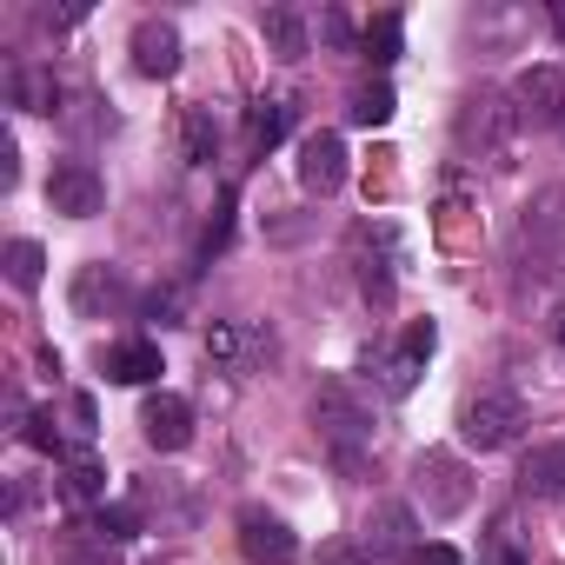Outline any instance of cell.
<instances>
[{"mask_svg": "<svg viewBox=\"0 0 565 565\" xmlns=\"http://www.w3.org/2000/svg\"><path fill=\"white\" fill-rule=\"evenodd\" d=\"M512 127H519V107H512L499 87H472V94L459 100L452 140H459V153H466V160H499V153H505V140H512Z\"/></svg>", "mask_w": 565, "mask_h": 565, "instance_id": "1", "label": "cell"}, {"mask_svg": "<svg viewBox=\"0 0 565 565\" xmlns=\"http://www.w3.org/2000/svg\"><path fill=\"white\" fill-rule=\"evenodd\" d=\"M313 426H320V439H327L347 466H360V446L373 439V406H366L347 380H327V386L313 393Z\"/></svg>", "mask_w": 565, "mask_h": 565, "instance_id": "2", "label": "cell"}, {"mask_svg": "<svg viewBox=\"0 0 565 565\" xmlns=\"http://www.w3.org/2000/svg\"><path fill=\"white\" fill-rule=\"evenodd\" d=\"M472 492H479V486H472V466H466L459 452H439V446H433V452L413 459V499L426 505V519H459V512L472 505Z\"/></svg>", "mask_w": 565, "mask_h": 565, "instance_id": "3", "label": "cell"}, {"mask_svg": "<svg viewBox=\"0 0 565 565\" xmlns=\"http://www.w3.org/2000/svg\"><path fill=\"white\" fill-rule=\"evenodd\" d=\"M519 426H525V406H519L512 393H499V386L466 393V406H459V439H466V446H479V452L512 446V439H519Z\"/></svg>", "mask_w": 565, "mask_h": 565, "instance_id": "4", "label": "cell"}, {"mask_svg": "<svg viewBox=\"0 0 565 565\" xmlns=\"http://www.w3.org/2000/svg\"><path fill=\"white\" fill-rule=\"evenodd\" d=\"M360 558L366 565H413L419 558V519H413V505H399V499L373 505V519L360 532Z\"/></svg>", "mask_w": 565, "mask_h": 565, "instance_id": "5", "label": "cell"}, {"mask_svg": "<svg viewBox=\"0 0 565 565\" xmlns=\"http://www.w3.org/2000/svg\"><path fill=\"white\" fill-rule=\"evenodd\" d=\"M47 206L67 220H94L107 206V180L94 173V160H54L47 173Z\"/></svg>", "mask_w": 565, "mask_h": 565, "instance_id": "6", "label": "cell"}, {"mask_svg": "<svg viewBox=\"0 0 565 565\" xmlns=\"http://www.w3.org/2000/svg\"><path fill=\"white\" fill-rule=\"evenodd\" d=\"M239 552H246L253 565H294V558H300V539H294V525L279 519V512L246 505V512H239Z\"/></svg>", "mask_w": 565, "mask_h": 565, "instance_id": "7", "label": "cell"}, {"mask_svg": "<svg viewBox=\"0 0 565 565\" xmlns=\"http://www.w3.org/2000/svg\"><path fill=\"white\" fill-rule=\"evenodd\" d=\"M300 186L313 193V200H333L340 186H347V140L340 134H307L300 140Z\"/></svg>", "mask_w": 565, "mask_h": 565, "instance_id": "8", "label": "cell"}, {"mask_svg": "<svg viewBox=\"0 0 565 565\" xmlns=\"http://www.w3.org/2000/svg\"><path fill=\"white\" fill-rule=\"evenodd\" d=\"M512 107H519L525 127H558V114H565V74L558 67H525L512 81Z\"/></svg>", "mask_w": 565, "mask_h": 565, "instance_id": "9", "label": "cell"}, {"mask_svg": "<svg viewBox=\"0 0 565 565\" xmlns=\"http://www.w3.org/2000/svg\"><path fill=\"white\" fill-rule=\"evenodd\" d=\"M140 433H147L153 452H186V446H193V406H186L180 393H153V399L140 406Z\"/></svg>", "mask_w": 565, "mask_h": 565, "instance_id": "10", "label": "cell"}, {"mask_svg": "<svg viewBox=\"0 0 565 565\" xmlns=\"http://www.w3.org/2000/svg\"><path fill=\"white\" fill-rule=\"evenodd\" d=\"M120 307H127V279H120V266L87 259V266L74 273V313H81V320H107V313H120Z\"/></svg>", "mask_w": 565, "mask_h": 565, "instance_id": "11", "label": "cell"}, {"mask_svg": "<svg viewBox=\"0 0 565 565\" xmlns=\"http://www.w3.org/2000/svg\"><path fill=\"white\" fill-rule=\"evenodd\" d=\"M127 47H134V67L147 81H173L180 74V28L173 21H140Z\"/></svg>", "mask_w": 565, "mask_h": 565, "instance_id": "12", "label": "cell"}, {"mask_svg": "<svg viewBox=\"0 0 565 565\" xmlns=\"http://www.w3.org/2000/svg\"><path fill=\"white\" fill-rule=\"evenodd\" d=\"M433 347H439V327H433V320H413V327L399 333L393 360H386V393H413L419 373H426V360H433Z\"/></svg>", "mask_w": 565, "mask_h": 565, "instance_id": "13", "label": "cell"}, {"mask_svg": "<svg viewBox=\"0 0 565 565\" xmlns=\"http://www.w3.org/2000/svg\"><path fill=\"white\" fill-rule=\"evenodd\" d=\"M519 486H525V492H539V499H565V439H552V446L525 452Z\"/></svg>", "mask_w": 565, "mask_h": 565, "instance_id": "14", "label": "cell"}, {"mask_svg": "<svg viewBox=\"0 0 565 565\" xmlns=\"http://www.w3.org/2000/svg\"><path fill=\"white\" fill-rule=\"evenodd\" d=\"M259 34H266V47H273L279 61H307V47H313V41H307V21H300L294 8H266V14H259Z\"/></svg>", "mask_w": 565, "mask_h": 565, "instance_id": "15", "label": "cell"}, {"mask_svg": "<svg viewBox=\"0 0 565 565\" xmlns=\"http://www.w3.org/2000/svg\"><path fill=\"white\" fill-rule=\"evenodd\" d=\"M153 373H160V347L153 340H127V347L107 353V380L114 386H147Z\"/></svg>", "mask_w": 565, "mask_h": 565, "instance_id": "16", "label": "cell"}, {"mask_svg": "<svg viewBox=\"0 0 565 565\" xmlns=\"http://www.w3.org/2000/svg\"><path fill=\"white\" fill-rule=\"evenodd\" d=\"M287 127H294V107H287V100H259V107H253V120H246L253 153H273L279 140H287Z\"/></svg>", "mask_w": 565, "mask_h": 565, "instance_id": "17", "label": "cell"}, {"mask_svg": "<svg viewBox=\"0 0 565 565\" xmlns=\"http://www.w3.org/2000/svg\"><path fill=\"white\" fill-rule=\"evenodd\" d=\"M399 47H406V21H399V14H380V21H366V34H360V54H366L373 67H393V61H399Z\"/></svg>", "mask_w": 565, "mask_h": 565, "instance_id": "18", "label": "cell"}, {"mask_svg": "<svg viewBox=\"0 0 565 565\" xmlns=\"http://www.w3.org/2000/svg\"><path fill=\"white\" fill-rule=\"evenodd\" d=\"M393 107H399V100H393V87H386V81H360V87L347 94L353 127H386V120H393Z\"/></svg>", "mask_w": 565, "mask_h": 565, "instance_id": "19", "label": "cell"}, {"mask_svg": "<svg viewBox=\"0 0 565 565\" xmlns=\"http://www.w3.org/2000/svg\"><path fill=\"white\" fill-rule=\"evenodd\" d=\"M14 100H21L28 114H54L61 87H54V74H47V67H21V74H14Z\"/></svg>", "mask_w": 565, "mask_h": 565, "instance_id": "20", "label": "cell"}, {"mask_svg": "<svg viewBox=\"0 0 565 565\" xmlns=\"http://www.w3.org/2000/svg\"><path fill=\"white\" fill-rule=\"evenodd\" d=\"M41 273H47V253H41L34 239H14V246H8V279H14L21 294H34V287H41Z\"/></svg>", "mask_w": 565, "mask_h": 565, "instance_id": "21", "label": "cell"}, {"mask_svg": "<svg viewBox=\"0 0 565 565\" xmlns=\"http://www.w3.org/2000/svg\"><path fill=\"white\" fill-rule=\"evenodd\" d=\"M61 565H114V539H100L94 525H87V532H67Z\"/></svg>", "mask_w": 565, "mask_h": 565, "instance_id": "22", "label": "cell"}, {"mask_svg": "<svg viewBox=\"0 0 565 565\" xmlns=\"http://www.w3.org/2000/svg\"><path fill=\"white\" fill-rule=\"evenodd\" d=\"M61 492H67L74 505H94V499L107 492V472H100L94 459H74V466H67V479H61Z\"/></svg>", "mask_w": 565, "mask_h": 565, "instance_id": "23", "label": "cell"}, {"mask_svg": "<svg viewBox=\"0 0 565 565\" xmlns=\"http://www.w3.org/2000/svg\"><path fill=\"white\" fill-rule=\"evenodd\" d=\"M180 134H186V160L206 167V160H213V140H220V134H213V114H206V107H186V127H180Z\"/></svg>", "mask_w": 565, "mask_h": 565, "instance_id": "24", "label": "cell"}, {"mask_svg": "<svg viewBox=\"0 0 565 565\" xmlns=\"http://www.w3.org/2000/svg\"><path fill=\"white\" fill-rule=\"evenodd\" d=\"M94 532L114 539V545H127V539L140 532V512H134V505H94Z\"/></svg>", "mask_w": 565, "mask_h": 565, "instance_id": "25", "label": "cell"}, {"mask_svg": "<svg viewBox=\"0 0 565 565\" xmlns=\"http://www.w3.org/2000/svg\"><path fill=\"white\" fill-rule=\"evenodd\" d=\"M479 565H532V558H525V545L512 539V525H492L486 545H479Z\"/></svg>", "mask_w": 565, "mask_h": 565, "instance_id": "26", "label": "cell"}, {"mask_svg": "<svg viewBox=\"0 0 565 565\" xmlns=\"http://www.w3.org/2000/svg\"><path fill=\"white\" fill-rule=\"evenodd\" d=\"M226 233H233V193H226V200H220V213L206 220V233H200V259H213V253L226 246Z\"/></svg>", "mask_w": 565, "mask_h": 565, "instance_id": "27", "label": "cell"}, {"mask_svg": "<svg viewBox=\"0 0 565 565\" xmlns=\"http://www.w3.org/2000/svg\"><path fill=\"white\" fill-rule=\"evenodd\" d=\"M320 34H327V47H340V54H353V47H360V34H353V21H347L340 8H327V14H320Z\"/></svg>", "mask_w": 565, "mask_h": 565, "instance_id": "28", "label": "cell"}, {"mask_svg": "<svg viewBox=\"0 0 565 565\" xmlns=\"http://www.w3.org/2000/svg\"><path fill=\"white\" fill-rule=\"evenodd\" d=\"M0 180H21V147H14V134H0Z\"/></svg>", "mask_w": 565, "mask_h": 565, "instance_id": "29", "label": "cell"}, {"mask_svg": "<svg viewBox=\"0 0 565 565\" xmlns=\"http://www.w3.org/2000/svg\"><path fill=\"white\" fill-rule=\"evenodd\" d=\"M413 565H466V558H459L452 545H419V558H413Z\"/></svg>", "mask_w": 565, "mask_h": 565, "instance_id": "30", "label": "cell"}, {"mask_svg": "<svg viewBox=\"0 0 565 565\" xmlns=\"http://www.w3.org/2000/svg\"><path fill=\"white\" fill-rule=\"evenodd\" d=\"M552 34H558V47H565V0L552 8Z\"/></svg>", "mask_w": 565, "mask_h": 565, "instance_id": "31", "label": "cell"}, {"mask_svg": "<svg viewBox=\"0 0 565 565\" xmlns=\"http://www.w3.org/2000/svg\"><path fill=\"white\" fill-rule=\"evenodd\" d=\"M552 333H558V353H565V307H558V320H552Z\"/></svg>", "mask_w": 565, "mask_h": 565, "instance_id": "32", "label": "cell"}, {"mask_svg": "<svg viewBox=\"0 0 565 565\" xmlns=\"http://www.w3.org/2000/svg\"><path fill=\"white\" fill-rule=\"evenodd\" d=\"M552 134H558V140H565V114H558V127H552Z\"/></svg>", "mask_w": 565, "mask_h": 565, "instance_id": "33", "label": "cell"}, {"mask_svg": "<svg viewBox=\"0 0 565 565\" xmlns=\"http://www.w3.org/2000/svg\"><path fill=\"white\" fill-rule=\"evenodd\" d=\"M558 206H565V193H558Z\"/></svg>", "mask_w": 565, "mask_h": 565, "instance_id": "34", "label": "cell"}]
</instances>
